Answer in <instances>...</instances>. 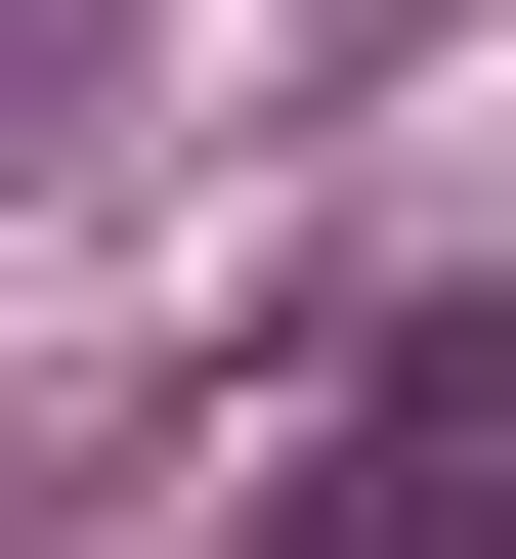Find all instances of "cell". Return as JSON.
Instances as JSON below:
<instances>
[{
  "mask_svg": "<svg viewBox=\"0 0 516 559\" xmlns=\"http://www.w3.org/2000/svg\"><path fill=\"white\" fill-rule=\"evenodd\" d=\"M216 559H516V345H473V301H431V345H387L345 430H301V474H259Z\"/></svg>",
  "mask_w": 516,
  "mask_h": 559,
  "instance_id": "1",
  "label": "cell"
},
{
  "mask_svg": "<svg viewBox=\"0 0 516 559\" xmlns=\"http://www.w3.org/2000/svg\"><path fill=\"white\" fill-rule=\"evenodd\" d=\"M86 44H130V0H0V173H44V86H86Z\"/></svg>",
  "mask_w": 516,
  "mask_h": 559,
  "instance_id": "2",
  "label": "cell"
}]
</instances>
